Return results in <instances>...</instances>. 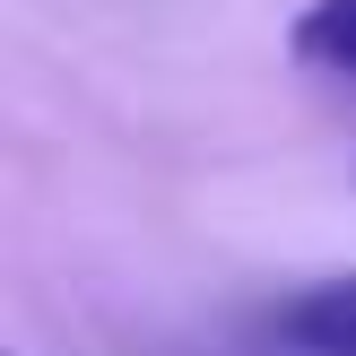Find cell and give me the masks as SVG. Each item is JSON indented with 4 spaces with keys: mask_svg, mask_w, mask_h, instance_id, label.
<instances>
[{
    "mask_svg": "<svg viewBox=\"0 0 356 356\" xmlns=\"http://www.w3.org/2000/svg\"><path fill=\"white\" fill-rule=\"evenodd\" d=\"M270 339L296 356H356V278H313L270 313Z\"/></svg>",
    "mask_w": 356,
    "mask_h": 356,
    "instance_id": "obj_1",
    "label": "cell"
},
{
    "mask_svg": "<svg viewBox=\"0 0 356 356\" xmlns=\"http://www.w3.org/2000/svg\"><path fill=\"white\" fill-rule=\"evenodd\" d=\"M296 61L356 87V0H313V9L296 17Z\"/></svg>",
    "mask_w": 356,
    "mask_h": 356,
    "instance_id": "obj_2",
    "label": "cell"
}]
</instances>
